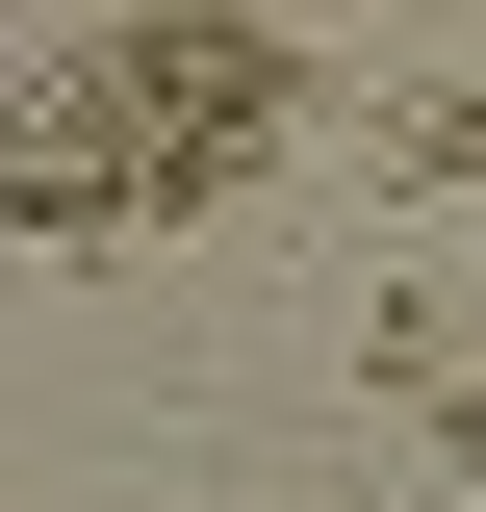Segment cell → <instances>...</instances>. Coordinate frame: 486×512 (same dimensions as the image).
I'll return each mask as SVG.
<instances>
[{
  "label": "cell",
  "instance_id": "obj_1",
  "mask_svg": "<svg viewBox=\"0 0 486 512\" xmlns=\"http://www.w3.org/2000/svg\"><path fill=\"white\" fill-rule=\"evenodd\" d=\"M282 128V52L256 26H128V52H77V103L0 128V231H154V205H205Z\"/></svg>",
  "mask_w": 486,
  "mask_h": 512
},
{
  "label": "cell",
  "instance_id": "obj_2",
  "mask_svg": "<svg viewBox=\"0 0 486 512\" xmlns=\"http://www.w3.org/2000/svg\"><path fill=\"white\" fill-rule=\"evenodd\" d=\"M359 384L461 436V256H384V282H359Z\"/></svg>",
  "mask_w": 486,
  "mask_h": 512
}]
</instances>
